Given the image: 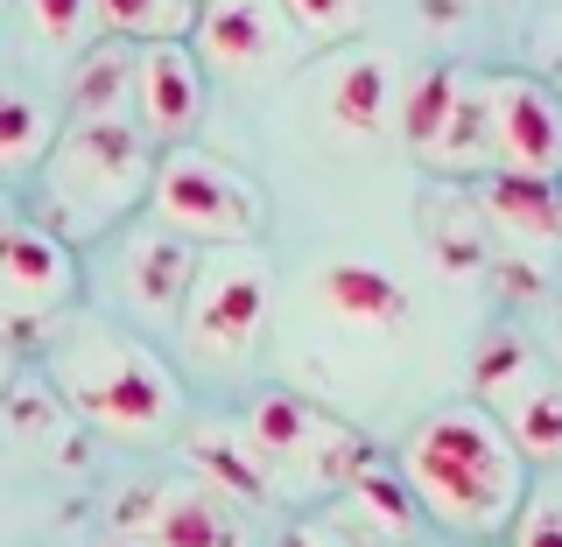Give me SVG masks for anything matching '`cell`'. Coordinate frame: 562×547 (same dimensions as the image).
<instances>
[{
    "label": "cell",
    "instance_id": "cell-24",
    "mask_svg": "<svg viewBox=\"0 0 562 547\" xmlns=\"http://www.w3.org/2000/svg\"><path fill=\"white\" fill-rule=\"evenodd\" d=\"M506 547H562V485H535L506 526Z\"/></svg>",
    "mask_w": 562,
    "mask_h": 547
},
{
    "label": "cell",
    "instance_id": "cell-12",
    "mask_svg": "<svg viewBox=\"0 0 562 547\" xmlns=\"http://www.w3.org/2000/svg\"><path fill=\"white\" fill-rule=\"evenodd\" d=\"M204 119V64L190 43H140L134 57V127L148 140L183 148V134Z\"/></svg>",
    "mask_w": 562,
    "mask_h": 547
},
{
    "label": "cell",
    "instance_id": "cell-18",
    "mask_svg": "<svg viewBox=\"0 0 562 547\" xmlns=\"http://www.w3.org/2000/svg\"><path fill=\"white\" fill-rule=\"evenodd\" d=\"M134 43L105 35L99 49H85L78 78H70V119H134Z\"/></svg>",
    "mask_w": 562,
    "mask_h": 547
},
{
    "label": "cell",
    "instance_id": "cell-4",
    "mask_svg": "<svg viewBox=\"0 0 562 547\" xmlns=\"http://www.w3.org/2000/svg\"><path fill=\"white\" fill-rule=\"evenodd\" d=\"M239 435L254 449V464L268 470L274 499H338V491L373 464L366 435H351L338 414H324L316 400L268 386V394L246 400Z\"/></svg>",
    "mask_w": 562,
    "mask_h": 547
},
{
    "label": "cell",
    "instance_id": "cell-20",
    "mask_svg": "<svg viewBox=\"0 0 562 547\" xmlns=\"http://www.w3.org/2000/svg\"><path fill=\"white\" fill-rule=\"evenodd\" d=\"M422 162H436V169H485L492 162V92H485V78H464L443 134H436V148L422 155Z\"/></svg>",
    "mask_w": 562,
    "mask_h": 547
},
{
    "label": "cell",
    "instance_id": "cell-31",
    "mask_svg": "<svg viewBox=\"0 0 562 547\" xmlns=\"http://www.w3.org/2000/svg\"><path fill=\"white\" fill-rule=\"evenodd\" d=\"M479 547H499V540H479Z\"/></svg>",
    "mask_w": 562,
    "mask_h": 547
},
{
    "label": "cell",
    "instance_id": "cell-32",
    "mask_svg": "<svg viewBox=\"0 0 562 547\" xmlns=\"http://www.w3.org/2000/svg\"><path fill=\"white\" fill-rule=\"evenodd\" d=\"M0 218H8V204H0Z\"/></svg>",
    "mask_w": 562,
    "mask_h": 547
},
{
    "label": "cell",
    "instance_id": "cell-30",
    "mask_svg": "<svg viewBox=\"0 0 562 547\" xmlns=\"http://www.w3.org/2000/svg\"><path fill=\"white\" fill-rule=\"evenodd\" d=\"M555 351H562V323H555Z\"/></svg>",
    "mask_w": 562,
    "mask_h": 547
},
{
    "label": "cell",
    "instance_id": "cell-6",
    "mask_svg": "<svg viewBox=\"0 0 562 547\" xmlns=\"http://www.w3.org/2000/svg\"><path fill=\"white\" fill-rule=\"evenodd\" d=\"M155 225H169L176 239L190 246H254L260 225H268V204L246 175L225 162V155L204 148H169L155 155V183H148Z\"/></svg>",
    "mask_w": 562,
    "mask_h": 547
},
{
    "label": "cell",
    "instance_id": "cell-15",
    "mask_svg": "<svg viewBox=\"0 0 562 547\" xmlns=\"http://www.w3.org/2000/svg\"><path fill=\"white\" fill-rule=\"evenodd\" d=\"M316 303L351 330H373V338H394V330L408 323V288H401L380 260H330V267L316 274Z\"/></svg>",
    "mask_w": 562,
    "mask_h": 547
},
{
    "label": "cell",
    "instance_id": "cell-22",
    "mask_svg": "<svg viewBox=\"0 0 562 547\" xmlns=\"http://www.w3.org/2000/svg\"><path fill=\"white\" fill-rule=\"evenodd\" d=\"M457 92H464V70L436 64V70H422V78H415V92L401 99V134L415 140V155H429V148H436V134H443V119H450Z\"/></svg>",
    "mask_w": 562,
    "mask_h": 547
},
{
    "label": "cell",
    "instance_id": "cell-9",
    "mask_svg": "<svg viewBox=\"0 0 562 547\" xmlns=\"http://www.w3.org/2000/svg\"><path fill=\"white\" fill-rule=\"evenodd\" d=\"M78 295V253L43 218H0V330H35L70 316Z\"/></svg>",
    "mask_w": 562,
    "mask_h": 547
},
{
    "label": "cell",
    "instance_id": "cell-10",
    "mask_svg": "<svg viewBox=\"0 0 562 547\" xmlns=\"http://www.w3.org/2000/svg\"><path fill=\"white\" fill-rule=\"evenodd\" d=\"M485 92H492V155H499V169L562 183V99L527 70H499V78H485Z\"/></svg>",
    "mask_w": 562,
    "mask_h": 547
},
{
    "label": "cell",
    "instance_id": "cell-17",
    "mask_svg": "<svg viewBox=\"0 0 562 547\" xmlns=\"http://www.w3.org/2000/svg\"><path fill=\"white\" fill-rule=\"evenodd\" d=\"M485 218L499 232H514L520 246H555L562 239V183H541V175H485Z\"/></svg>",
    "mask_w": 562,
    "mask_h": 547
},
{
    "label": "cell",
    "instance_id": "cell-1",
    "mask_svg": "<svg viewBox=\"0 0 562 547\" xmlns=\"http://www.w3.org/2000/svg\"><path fill=\"white\" fill-rule=\"evenodd\" d=\"M394 470L408 485L415 513H429L464 547L506 540V526H514V513L535 491L527 485V456L479 400H450V408L422 414L408 429V443H401Z\"/></svg>",
    "mask_w": 562,
    "mask_h": 547
},
{
    "label": "cell",
    "instance_id": "cell-26",
    "mask_svg": "<svg viewBox=\"0 0 562 547\" xmlns=\"http://www.w3.org/2000/svg\"><path fill=\"white\" fill-rule=\"evenodd\" d=\"M29 22L49 49H78L99 14H92V0H29Z\"/></svg>",
    "mask_w": 562,
    "mask_h": 547
},
{
    "label": "cell",
    "instance_id": "cell-8",
    "mask_svg": "<svg viewBox=\"0 0 562 547\" xmlns=\"http://www.w3.org/2000/svg\"><path fill=\"white\" fill-rule=\"evenodd\" d=\"M113 534H127L140 547H254L246 505H233L225 491H211L198 478L134 485L113 505Z\"/></svg>",
    "mask_w": 562,
    "mask_h": 547
},
{
    "label": "cell",
    "instance_id": "cell-13",
    "mask_svg": "<svg viewBox=\"0 0 562 547\" xmlns=\"http://www.w3.org/2000/svg\"><path fill=\"white\" fill-rule=\"evenodd\" d=\"M120 281H127V295H134L140 316H155V323H176V316H183L190 281H198V246L176 239L169 225H148V232L127 239Z\"/></svg>",
    "mask_w": 562,
    "mask_h": 547
},
{
    "label": "cell",
    "instance_id": "cell-11",
    "mask_svg": "<svg viewBox=\"0 0 562 547\" xmlns=\"http://www.w3.org/2000/svg\"><path fill=\"white\" fill-rule=\"evenodd\" d=\"M190 49H198L204 70H225V78H260V70L289 64L295 29H289V14H281V0H198Z\"/></svg>",
    "mask_w": 562,
    "mask_h": 547
},
{
    "label": "cell",
    "instance_id": "cell-19",
    "mask_svg": "<svg viewBox=\"0 0 562 547\" xmlns=\"http://www.w3.org/2000/svg\"><path fill=\"white\" fill-rule=\"evenodd\" d=\"M57 113L29 92V84H0V175H29L57 148Z\"/></svg>",
    "mask_w": 562,
    "mask_h": 547
},
{
    "label": "cell",
    "instance_id": "cell-29",
    "mask_svg": "<svg viewBox=\"0 0 562 547\" xmlns=\"http://www.w3.org/2000/svg\"><path fill=\"white\" fill-rule=\"evenodd\" d=\"M99 547H140V540H127V534H105V540H99Z\"/></svg>",
    "mask_w": 562,
    "mask_h": 547
},
{
    "label": "cell",
    "instance_id": "cell-16",
    "mask_svg": "<svg viewBox=\"0 0 562 547\" xmlns=\"http://www.w3.org/2000/svg\"><path fill=\"white\" fill-rule=\"evenodd\" d=\"M183 456H190V478L225 491L233 505H268L274 499L268 470L254 464V449H246V435H239V421H198V429L183 435Z\"/></svg>",
    "mask_w": 562,
    "mask_h": 547
},
{
    "label": "cell",
    "instance_id": "cell-5",
    "mask_svg": "<svg viewBox=\"0 0 562 547\" xmlns=\"http://www.w3.org/2000/svg\"><path fill=\"white\" fill-rule=\"evenodd\" d=\"M268 303H274V260L254 246H204L198 253V281L183 295V344L211 365H239L268 330Z\"/></svg>",
    "mask_w": 562,
    "mask_h": 547
},
{
    "label": "cell",
    "instance_id": "cell-7",
    "mask_svg": "<svg viewBox=\"0 0 562 547\" xmlns=\"http://www.w3.org/2000/svg\"><path fill=\"white\" fill-rule=\"evenodd\" d=\"M471 400L514 435L527 464H562V379L514 330H492L471 358Z\"/></svg>",
    "mask_w": 562,
    "mask_h": 547
},
{
    "label": "cell",
    "instance_id": "cell-28",
    "mask_svg": "<svg viewBox=\"0 0 562 547\" xmlns=\"http://www.w3.org/2000/svg\"><path fill=\"white\" fill-rule=\"evenodd\" d=\"M8 394H14V338L0 330V400H8Z\"/></svg>",
    "mask_w": 562,
    "mask_h": 547
},
{
    "label": "cell",
    "instance_id": "cell-27",
    "mask_svg": "<svg viewBox=\"0 0 562 547\" xmlns=\"http://www.w3.org/2000/svg\"><path fill=\"white\" fill-rule=\"evenodd\" d=\"M281 547H351V540L330 534V526H295V534H281Z\"/></svg>",
    "mask_w": 562,
    "mask_h": 547
},
{
    "label": "cell",
    "instance_id": "cell-14",
    "mask_svg": "<svg viewBox=\"0 0 562 547\" xmlns=\"http://www.w3.org/2000/svg\"><path fill=\"white\" fill-rule=\"evenodd\" d=\"M394 99H401V78H394V57H386L380 43H359L345 49L338 64H330L324 78V113L338 134H380L386 119H394Z\"/></svg>",
    "mask_w": 562,
    "mask_h": 547
},
{
    "label": "cell",
    "instance_id": "cell-2",
    "mask_svg": "<svg viewBox=\"0 0 562 547\" xmlns=\"http://www.w3.org/2000/svg\"><path fill=\"white\" fill-rule=\"evenodd\" d=\"M49 394L113 443H162L183 429V379L155 344L105 316H57L43 344Z\"/></svg>",
    "mask_w": 562,
    "mask_h": 547
},
{
    "label": "cell",
    "instance_id": "cell-21",
    "mask_svg": "<svg viewBox=\"0 0 562 547\" xmlns=\"http://www.w3.org/2000/svg\"><path fill=\"white\" fill-rule=\"evenodd\" d=\"M92 14L105 22V35L120 43H190L198 22V0H92Z\"/></svg>",
    "mask_w": 562,
    "mask_h": 547
},
{
    "label": "cell",
    "instance_id": "cell-3",
    "mask_svg": "<svg viewBox=\"0 0 562 547\" xmlns=\"http://www.w3.org/2000/svg\"><path fill=\"white\" fill-rule=\"evenodd\" d=\"M148 183H155V140L134 119H70L43 162V225L64 246L105 232L148 197Z\"/></svg>",
    "mask_w": 562,
    "mask_h": 547
},
{
    "label": "cell",
    "instance_id": "cell-23",
    "mask_svg": "<svg viewBox=\"0 0 562 547\" xmlns=\"http://www.w3.org/2000/svg\"><path fill=\"white\" fill-rule=\"evenodd\" d=\"M436 260H443L450 274H464V267H479V260H485L479 218H471L464 197H443V204H436Z\"/></svg>",
    "mask_w": 562,
    "mask_h": 547
},
{
    "label": "cell",
    "instance_id": "cell-25",
    "mask_svg": "<svg viewBox=\"0 0 562 547\" xmlns=\"http://www.w3.org/2000/svg\"><path fill=\"white\" fill-rule=\"evenodd\" d=\"M359 8L366 0H281L289 29L310 35V43H345V35L359 29Z\"/></svg>",
    "mask_w": 562,
    "mask_h": 547
}]
</instances>
